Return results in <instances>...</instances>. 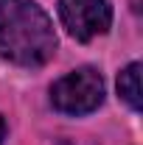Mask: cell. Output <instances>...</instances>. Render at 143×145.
Segmentation results:
<instances>
[{"mask_svg": "<svg viewBox=\"0 0 143 145\" xmlns=\"http://www.w3.org/2000/svg\"><path fill=\"white\" fill-rule=\"evenodd\" d=\"M118 95L124 98L129 106L140 109V61H132L129 67H124L121 70V75H118Z\"/></svg>", "mask_w": 143, "mask_h": 145, "instance_id": "obj_4", "label": "cell"}, {"mask_svg": "<svg viewBox=\"0 0 143 145\" xmlns=\"http://www.w3.org/2000/svg\"><path fill=\"white\" fill-rule=\"evenodd\" d=\"M59 20L79 42H90L107 34L112 25L109 0H59Z\"/></svg>", "mask_w": 143, "mask_h": 145, "instance_id": "obj_3", "label": "cell"}, {"mask_svg": "<svg viewBox=\"0 0 143 145\" xmlns=\"http://www.w3.org/2000/svg\"><path fill=\"white\" fill-rule=\"evenodd\" d=\"M51 103L56 112L81 117L104 103V78L95 67H79L51 87Z\"/></svg>", "mask_w": 143, "mask_h": 145, "instance_id": "obj_2", "label": "cell"}, {"mask_svg": "<svg viewBox=\"0 0 143 145\" xmlns=\"http://www.w3.org/2000/svg\"><path fill=\"white\" fill-rule=\"evenodd\" d=\"M3 137H6V123H3V117H0V145H3Z\"/></svg>", "mask_w": 143, "mask_h": 145, "instance_id": "obj_5", "label": "cell"}, {"mask_svg": "<svg viewBox=\"0 0 143 145\" xmlns=\"http://www.w3.org/2000/svg\"><path fill=\"white\" fill-rule=\"evenodd\" d=\"M54 53V22L34 0H0V59L20 67H42Z\"/></svg>", "mask_w": 143, "mask_h": 145, "instance_id": "obj_1", "label": "cell"}]
</instances>
